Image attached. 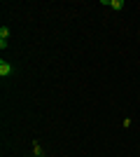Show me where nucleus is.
<instances>
[{
    "label": "nucleus",
    "mask_w": 140,
    "mask_h": 157,
    "mask_svg": "<svg viewBox=\"0 0 140 157\" xmlns=\"http://www.w3.org/2000/svg\"><path fill=\"white\" fill-rule=\"evenodd\" d=\"M124 5H126L124 0H110V7H112V10H117V12H119V10H124Z\"/></svg>",
    "instance_id": "f03ea898"
},
{
    "label": "nucleus",
    "mask_w": 140,
    "mask_h": 157,
    "mask_svg": "<svg viewBox=\"0 0 140 157\" xmlns=\"http://www.w3.org/2000/svg\"><path fill=\"white\" fill-rule=\"evenodd\" d=\"M9 38V28L7 26H0V40H7Z\"/></svg>",
    "instance_id": "7ed1b4c3"
},
{
    "label": "nucleus",
    "mask_w": 140,
    "mask_h": 157,
    "mask_svg": "<svg viewBox=\"0 0 140 157\" xmlns=\"http://www.w3.org/2000/svg\"><path fill=\"white\" fill-rule=\"evenodd\" d=\"M35 157H38V155H35Z\"/></svg>",
    "instance_id": "39448f33"
},
{
    "label": "nucleus",
    "mask_w": 140,
    "mask_h": 157,
    "mask_svg": "<svg viewBox=\"0 0 140 157\" xmlns=\"http://www.w3.org/2000/svg\"><path fill=\"white\" fill-rule=\"evenodd\" d=\"M33 150H35V155H38V157H42V148H40V143H33Z\"/></svg>",
    "instance_id": "20e7f679"
},
{
    "label": "nucleus",
    "mask_w": 140,
    "mask_h": 157,
    "mask_svg": "<svg viewBox=\"0 0 140 157\" xmlns=\"http://www.w3.org/2000/svg\"><path fill=\"white\" fill-rule=\"evenodd\" d=\"M0 75H2V78L12 75V66L7 63V61H0Z\"/></svg>",
    "instance_id": "f257e3e1"
}]
</instances>
